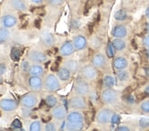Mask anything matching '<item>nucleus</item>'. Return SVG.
Masks as SVG:
<instances>
[{"mask_svg": "<svg viewBox=\"0 0 149 131\" xmlns=\"http://www.w3.org/2000/svg\"><path fill=\"white\" fill-rule=\"evenodd\" d=\"M101 98L102 102L107 105H113L117 102L118 94L115 90L111 88H107L102 91L101 94Z\"/></svg>", "mask_w": 149, "mask_h": 131, "instance_id": "obj_3", "label": "nucleus"}, {"mask_svg": "<svg viewBox=\"0 0 149 131\" xmlns=\"http://www.w3.org/2000/svg\"><path fill=\"white\" fill-rule=\"evenodd\" d=\"M146 32L148 33V35H149V22L146 24Z\"/></svg>", "mask_w": 149, "mask_h": 131, "instance_id": "obj_53", "label": "nucleus"}, {"mask_svg": "<svg viewBox=\"0 0 149 131\" xmlns=\"http://www.w3.org/2000/svg\"><path fill=\"white\" fill-rule=\"evenodd\" d=\"M139 127L142 129H146L149 128V119L148 117H142L139 120Z\"/></svg>", "mask_w": 149, "mask_h": 131, "instance_id": "obj_34", "label": "nucleus"}, {"mask_svg": "<svg viewBox=\"0 0 149 131\" xmlns=\"http://www.w3.org/2000/svg\"><path fill=\"white\" fill-rule=\"evenodd\" d=\"M43 87L47 91H49V92H54V91L59 90L61 88V83L59 80V77H57L52 74L48 75L44 79Z\"/></svg>", "mask_w": 149, "mask_h": 131, "instance_id": "obj_1", "label": "nucleus"}, {"mask_svg": "<svg viewBox=\"0 0 149 131\" xmlns=\"http://www.w3.org/2000/svg\"><path fill=\"white\" fill-rule=\"evenodd\" d=\"M103 85H104V87L106 88H113L114 85H115V79L114 77L110 76V75H106L104 77H103Z\"/></svg>", "mask_w": 149, "mask_h": 131, "instance_id": "obj_28", "label": "nucleus"}, {"mask_svg": "<svg viewBox=\"0 0 149 131\" xmlns=\"http://www.w3.org/2000/svg\"><path fill=\"white\" fill-rule=\"evenodd\" d=\"M120 121H121V117H120V115L113 113V116H112V117H111V123L113 124V125H117V124L120 123Z\"/></svg>", "mask_w": 149, "mask_h": 131, "instance_id": "obj_37", "label": "nucleus"}, {"mask_svg": "<svg viewBox=\"0 0 149 131\" xmlns=\"http://www.w3.org/2000/svg\"><path fill=\"white\" fill-rule=\"evenodd\" d=\"M29 68H30V66H29V62H28V61H24V62L22 63V69H23L24 71H26V72H29Z\"/></svg>", "mask_w": 149, "mask_h": 131, "instance_id": "obj_43", "label": "nucleus"}, {"mask_svg": "<svg viewBox=\"0 0 149 131\" xmlns=\"http://www.w3.org/2000/svg\"><path fill=\"white\" fill-rule=\"evenodd\" d=\"M127 18V13L124 9H120L115 12L114 14V19L117 21H125Z\"/></svg>", "mask_w": 149, "mask_h": 131, "instance_id": "obj_29", "label": "nucleus"}, {"mask_svg": "<svg viewBox=\"0 0 149 131\" xmlns=\"http://www.w3.org/2000/svg\"><path fill=\"white\" fill-rule=\"evenodd\" d=\"M113 114V112L112 111V109H110L108 108H104L101 109L96 117L97 122L101 124V125H106L109 122H111V117Z\"/></svg>", "mask_w": 149, "mask_h": 131, "instance_id": "obj_6", "label": "nucleus"}, {"mask_svg": "<svg viewBox=\"0 0 149 131\" xmlns=\"http://www.w3.org/2000/svg\"><path fill=\"white\" fill-rule=\"evenodd\" d=\"M69 105L72 108L74 109H85L87 108V103L84 97L77 95L72 97L69 101Z\"/></svg>", "mask_w": 149, "mask_h": 131, "instance_id": "obj_7", "label": "nucleus"}, {"mask_svg": "<svg viewBox=\"0 0 149 131\" xmlns=\"http://www.w3.org/2000/svg\"><path fill=\"white\" fill-rule=\"evenodd\" d=\"M31 2H33L34 4H40L43 2V0H31Z\"/></svg>", "mask_w": 149, "mask_h": 131, "instance_id": "obj_50", "label": "nucleus"}, {"mask_svg": "<svg viewBox=\"0 0 149 131\" xmlns=\"http://www.w3.org/2000/svg\"><path fill=\"white\" fill-rule=\"evenodd\" d=\"M64 1L65 0H47L48 4L51 6H60L64 3Z\"/></svg>", "mask_w": 149, "mask_h": 131, "instance_id": "obj_36", "label": "nucleus"}, {"mask_svg": "<svg viewBox=\"0 0 149 131\" xmlns=\"http://www.w3.org/2000/svg\"><path fill=\"white\" fill-rule=\"evenodd\" d=\"M6 65L3 64V63H0V76H2L6 73Z\"/></svg>", "mask_w": 149, "mask_h": 131, "instance_id": "obj_44", "label": "nucleus"}, {"mask_svg": "<svg viewBox=\"0 0 149 131\" xmlns=\"http://www.w3.org/2000/svg\"><path fill=\"white\" fill-rule=\"evenodd\" d=\"M94 4V0H88L85 4V10H84V14H87L88 11L93 8Z\"/></svg>", "mask_w": 149, "mask_h": 131, "instance_id": "obj_40", "label": "nucleus"}, {"mask_svg": "<svg viewBox=\"0 0 149 131\" xmlns=\"http://www.w3.org/2000/svg\"><path fill=\"white\" fill-rule=\"evenodd\" d=\"M106 55L109 58H113L115 55V48H113V43L109 42L106 47Z\"/></svg>", "mask_w": 149, "mask_h": 131, "instance_id": "obj_32", "label": "nucleus"}, {"mask_svg": "<svg viewBox=\"0 0 149 131\" xmlns=\"http://www.w3.org/2000/svg\"><path fill=\"white\" fill-rule=\"evenodd\" d=\"M44 129L46 131H55V130H57V127L54 123L49 122V123H47L46 125H45Z\"/></svg>", "mask_w": 149, "mask_h": 131, "instance_id": "obj_38", "label": "nucleus"}, {"mask_svg": "<svg viewBox=\"0 0 149 131\" xmlns=\"http://www.w3.org/2000/svg\"><path fill=\"white\" fill-rule=\"evenodd\" d=\"M143 44H144V46H146V48H149V35L144 37V39H143Z\"/></svg>", "mask_w": 149, "mask_h": 131, "instance_id": "obj_46", "label": "nucleus"}, {"mask_svg": "<svg viewBox=\"0 0 149 131\" xmlns=\"http://www.w3.org/2000/svg\"><path fill=\"white\" fill-rule=\"evenodd\" d=\"M29 73L30 76H37V77H41L44 74V68L40 64H35L30 66V68L29 70Z\"/></svg>", "mask_w": 149, "mask_h": 131, "instance_id": "obj_20", "label": "nucleus"}, {"mask_svg": "<svg viewBox=\"0 0 149 131\" xmlns=\"http://www.w3.org/2000/svg\"><path fill=\"white\" fill-rule=\"evenodd\" d=\"M74 90L77 95L86 97L91 92V87L84 78H77L74 83Z\"/></svg>", "mask_w": 149, "mask_h": 131, "instance_id": "obj_2", "label": "nucleus"}, {"mask_svg": "<svg viewBox=\"0 0 149 131\" xmlns=\"http://www.w3.org/2000/svg\"><path fill=\"white\" fill-rule=\"evenodd\" d=\"M22 128V123L19 119H15L12 122V128L14 129H20Z\"/></svg>", "mask_w": 149, "mask_h": 131, "instance_id": "obj_39", "label": "nucleus"}, {"mask_svg": "<svg viewBox=\"0 0 149 131\" xmlns=\"http://www.w3.org/2000/svg\"><path fill=\"white\" fill-rule=\"evenodd\" d=\"M29 130L30 131H40L41 130V123L38 120H35L33 122H31L29 126Z\"/></svg>", "mask_w": 149, "mask_h": 131, "instance_id": "obj_33", "label": "nucleus"}, {"mask_svg": "<svg viewBox=\"0 0 149 131\" xmlns=\"http://www.w3.org/2000/svg\"><path fill=\"white\" fill-rule=\"evenodd\" d=\"M113 66L116 70H123V69H125L128 67V61L124 57H118L114 58V60L113 62Z\"/></svg>", "mask_w": 149, "mask_h": 131, "instance_id": "obj_18", "label": "nucleus"}, {"mask_svg": "<svg viewBox=\"0 0 149 131\" xmlns=\"http://www.w3.org/2000/svg\"><path fill=\"white\" fill-rule=\"evenodd\" d=\"M81 77L88 81H93L97 77V70L96 68L93 65H86L81 69Z\"/></svg>", "mask_w": 149, "mask_h": 131, "instance_id": "obj_4", "label": "nucleus"}, {"mask_svg": "<svg viewBox=\"0 0 149 131\" xmlns=\"http://www.w3.org/2000/svg\"><path fill=\"white\" fill-rule=\"evenodd\" d=\"M66 119L68 122H83L84 117L80 111H72L67 115Z\"/></svg>", "mask_w": 149, "mask_h": 131, "instance_id": "obj_19", "label": "nucleus"}, {"mask_svg": "<svg viewBox=\"0 0 149 131\" xmlns=\"http://www.w3.org/2000/svg\"><path fill=\"white\" fill-rule=\"evenodd\" d=\"M125 100L128 104H134L135 102V99L133 95L131 94H128V95H125Z\"/></svg>", "mask_w": 149, "mask_h": 131, "instance_id": "obj_41", "label": "nucleus"}, {"mask_svg": "<svg viewBox=\"0 0 149 131\" xmlns=\"http://www.w3.org/2000/svg\"><path fill=\"white\" fill-rule=\"evenodd\" d=\"M100 19H101L100 14H99V13H96V14H95V17H94V21H95V22H98V21H100Z\"/></svg>", "mask_w": 149, "mask_h": 131, "instance_id": "obj_48", "label": "nucleus"}, {"mask_svg": "<svg viewBox=\"0 0 149 131\" xmlns=\"http://www.w3.org/2000/svg\"><path fill=\"white\" fill-rule=\"evenodd\" d=\"M31 11H32V12H34V13H36V14H38V15H41V16H43V15L45 14L44 9L40 8H36L35 9H31Z\"/></svg>", "mask_w": 149, "mask_h": 131, "instance_id": "obj_42", "label": "nucleus"}, {"mask_svg": "<svg viewBox=\"0 0 149 131\" xmlns=\"http://www.w3.org/2000/svg\"><path fill=\"white\" fill-rule=\"evenodd\" d=\"M83 122H68L66 123V128L70 131H78L83 128Z\"/></svg>", "mask_w": 149, "mask_h": 131, "instance_id": "obj_25", "label": "nucleus"}, {"mask_svg": "<svg viewBox=\"0 0 149 131\" xmlns=\"http://www.w3.org/2000/svg\"><path fill=\"white\" fill-rule=\"evenodd\" d=\"M127 35V28L124 25H116L112 29V36L115 38H123Z\"/></svg>", "mask_w": 149, "mask_h": 131, "instance_id": "obj_15", "label": "nucleus"}, {"mask_svg": "<svg viewBox=\"0 0 149 131\" xmlns=\"http://www.w3.org/2000/svg\"><path fill=\"white\" fill-rule=\"evenodd\" d=\"M10 5L17 11H25L27 9V5L24 0H10Z\"/></svg>", "mask_w": 149, "mask_h": 131, "instance_id": "obj_23", "label": "nucleus"}, {"mask_svg": "<svg viewBox=\"0 0 149 131\" xmlns=\"http://www.w3.org/2000/svg\"><path fill=\"white\" fill-rule=\"evenodd\" d=\"M2 82H3V80H2V77H1V76H0V84H2Z\"/></svg>", "mask_w": 149, "mask_h": 131, "instance_id": "obj_56", "label": "nucleus"}, {"mask_svg": "<svg viewBox=\"0 0 149 131\" xmlns=\"http://www.w3.org/2000/svg\"><path fill=\"white\" fill-rule=\"evenodd\" d=\"M21 54H22V51L20 49L17 48H12V50H11L10 57L12 58V60L18 61L19 58H20V57H21Z\"/></svg>", "mask_w": 149, "mask_h": 131, "instance_id": "obj_31", "label": "nucleus"}, {"mask_svg": "<svg viewBox=\"0 0 149 131\" xmlns=\"http://www.w3.org/2000/svg\"><path fill=\"white\" fill-rule=\"evenodd\" d=\"M144 92H145L146 96L149 97V86H146V87L145 88V90H144Z\"/></svg>", "mask_w": 149, "mask_h": 131, "instance_id": "obj_49", "label": "nucleus"}, {"mask_svg": "<svg viewBox=\"0 0 149 131\" xmlns=\"http://www.w3.org/2000/svg\"><path fill=\"white\" fill-rule=\"evenodd\" d=\"M28 57L30 61L36 64H41L47 60V56L43 52L38 50H31L29 52Z\"/></svg>", "mask_w": 149, "mask_h": 131, "instance_id": "obj_8", "label": "nucleus"}, {"mask_svg": "<svg viewBox=\"0 0 149 131\" xmlns=\"http://www.w3.org/2000/svg\"><path fill=\"white\" fill-rule=\"evenodd\" d=\"M132 43H133V46H134V48H137V46L135 45V41H134V40H133V41H132Z\"/></svg>", "mask_w": 149, "mask_h": 131, "instance_id": "obj_54", "label": "nucleus"}, {"mask_svg": "<svg viewBox=\"0 0 149 131\" xmlns=\"http://www.w3.org/2000/svg\"><path fill=\"white\" fill-rule=\"evenodd\" d=\"M45 103L49 108H53L58 105V98L53 95H49L45 98Z\"/></svg>", "mask_w": 149, "mask_h": 131, "instance_id": "obj_27", "label": "nucleus"}, {"mask_svg": "<svg viewBox=\"0 0 149 131\" xmlns=\"http://www.w3.org/2000/svg\"><path fill=\"white\" fill-rule=\"evenodd\" d=\"M112 43L115 50H117V51H122L126 48V43L125 40H123L122 38H114L112 41Z\"/></svg>", "mask_w": 149, "mask_h": 131, "instance_id": "obj_24", "label": "nucleus"}, {"mask_svg": "<svg viewBox=\"0 0 149 131\" xmlns=\"http://www.w3.org/2000/svg\"><path fill=\"white\" fill-rule=\"evenodd\" d=\"M38 102V98L37 95H35L33 93L26 94L21 97V99H20L21 106L26 108H35L37 106Z\"/></svg>", "mask_w": 149, "mask_h": 131, "instance_id": "obj_5", "label": "nucleus"}, {"mask_svg": "<svg viewBox=\"0 0 149 131\" xmlns=\"http://www.w3.org/2000/svg\"><path fill=\"white\" fill-rule=\"evenodd\" d=\"M64 67H65L67 69L70 70V72L72 74L76 73V71L78 70V68H79V63L78 61L74 60V59H68L64 62Z\"/></svg>", "mask_w": 149, "mask_h": 131, "instance_id": "obj_22", "label": "nucleus"}, {"mask_svg": "<svg viewBox=\"0 0 149 131\" xmlns=\"http://www.w3.org/2000/svg\"><path fill=\"white\" fill-rule=\"evenodd\" d=\"M51 115L57 120H64L68 114L65 107L62 105H56L51 109Z\"/></svg>", "mask_w": 149, "mask_h": 131, "instance_id": "obj_9", "label": "nucleus"}, {"mask_svg": "<svg viewBox=\"0 0 149 131\" xmlns=\"http://www.w3.org/2000/svg\"><path fill=\"white\" fill-rule=\"evenodd\" d=\"M1 23L3 25L4 28H11L13 27H15L17 23V19L16 17L12 16V15H6L2 17L1 19Z\"/></svg>", "mask_w": 149, "mask_h": 131, "instance_id": "obj_17", "label": "nucleus"}, {"mask_svg": "<svg viewBox=\"0 0 149 131\" xmlns=\"http://www.w3.org/2000/svg\"><path fill=\"white\" fill-rule=\"evenodd\" d=\"M72 43H73V46L75 48V50H77V51H81L87 47V39L82 35L75 36L73 37Z\"/></svg>", "mask_w": 149, "mask_h": 131, "instance_id": "obj_13", "label": "nucleus"}, {"mask_svg": "<svg viewBox=\"0 0 149 131\" xmlns=\"http://www.w3.org/2000/svg\"><path fill=\"white\" fill-rule=\"evenodd\" d=\"M92 63H93V66H94L96 68L102 69V68H104L106 66V58L102 53H97L93 56Z\"/></svg>", "mask_w": 149, "mask_h": 131, "instance_id": "obj_14", "label": "nucleus"}, {"mask_svg": "<svg viewBox=\"0 0 149 131\" xmlns=\"http://www.w3.org/2000/svg\"><path fill=\"white\" fill-rule=\"evenodd\" d=\"M34 25H35V27L38 28V29H40V26H41V20L40 18H37L35 22H34Z\"/></svg>", "mask_w": 149, "mask_h": 131, "instance_id": "obj_47", "label": "nucleus"}, {"mask_svg": "<svg viewBox=\"0 0 149 131\" xmlns=\"http://www.w3.org/2000/svg\"><path fill=\"white\" fill-rule=\"evenodd\" d=\"M43 82L40 77L31 76L29 78V87L33 91H40L43 88Z\"/></svg>", "mask_w": 149, "mask_h": 131, "instance_id": "obj_11", "label": "nucleus"}, {"mask_svg": "<svg viewBox=\"0 0 149 131\" xmlns=\"http://www.w3.org/2000/svg\"><path fill=\"white\" fill-rule=\"evenodd\" d=\"M145 72H146V75L149 77V67H147V68H145Z\"/></svg>", "mask_w": 149, "mask_h": 131, "instance_id": "obj_51", "label": "nucleus"}, {"mask_svg": "<svg viewBox=\"0 0 149 131\" xmlns=\"http://www.w3.org/2000/svg\"><path fill=\"white\" fill-rule=\"evenodd\" d=\"M0 108L6 112L14 111L17 108V102L11 98H3L0 100Z\"/></svg>", "mask_w": 149, "mask_h": 131, "instance_id": "obj_10", "label": "nucleus"}, {"mask_svg": "<svg viewBox=\"0 0 149 131\" xmlns=\"http://www.w3.org/2000/svg\"><path fill=\"white\" fill-rule=\"evenodd\" d=\"M57 75H58V77H59L60 80H61V81H68L70 78L72 73H70L69 69H67L65 67H63V68H61L59 70H58Z\"/></svg>", "mask_w": 149, "mask_h": 131, "instance_id": "obj_21", "label": "nucleus"}, {"mask_svg": "<svg viewBox=\"0 0 149 131\" xmlns=\"http://www.w3.org/2000/svg\"><path fill=\"white\" fill-rule=\"evenodd\" d=\"M116 130L118 131H130V128L127 126H120L116 128Z\"/></svg>", "mask_w": 149, "mask_h": 131, "instance_id": "obj_45", "label": "nucleus"}, {"mask_svg": "<svg viewBox=\"0 0 149 131\" xmlns=\"http://www.w3.org/2000/svg\"><path fill=\"white\" fill-rule=\"evenodd\" d=\"M75 52V48L72 41H65L60 48V53L62 57H70L73 55Z\"/></svg>", "mask_w": 149, "mask_h": 131, "instance_id": "obj_12", "label": "nucleus"}, {"mask_svg": "<svg viewBox=\"0 0 149 131\" xmlns=\"http://www.w3.org/2000/svg\"><path fill=\"white\" fill-rule=\"evenodd\" d=\"M140 108L144 113L149 114V100H145L144 102H142Z\"/></svg>", "mask_w": 149, "mask_h": 131, "instance_id": "obj_35", "label": "nucleus"}, {"mask_svg": "<svg viewBox=\"0 0 149 131\" xmlns=\"http://www.w3.org/2000/svg\"><path fill=\"white\" fill-rule=\"evenodd\" d=\"M40 41H41V43H42V45L44 46V47L50 48V47H52V46L54 45L55 38H54L53 35L51 34V33L45 32L40 37Z\"/></svg>", "mask_w": 149, "mask_h": 131, "instance_id": "obj_16", "label": "nucleus"}, {"mask_svg": "<svg viewBox=\"0 0 149 131\" xmlns=\"http://www.w3.org/2000/svg\"><path fill=\"white\" fill-rule=\"evenodd\" d=\"M146 16L147 18H149V6L146 8Z\"/></svg>", "mask_w": 149, "mask_h": 131, "instance_id": "obj_52", "label": "nucleus"}, {"mask_svg": "<svg viewBox=\"0 0 149 131\" xmlns=\"http://www.w3.org/2000/svg\"><path fill=\"white\" fill-rule=\"evenodd\" d=\"M146 54H147V57H148V59H149V48L146 50Z\"/></svg>", "mask_w": 149, "mask_h": 131, "instance_id": "obj_55", "label": "nucleus"}, {"mask_svg": "<svg viewBox=\"0 0 149 131\" xmlns=\"http://www.w3.org/2000/svg\"><path fill=\"white\" fill-rule=\"evenodd\" d=\"M10 37V33L6 28H0V44H4Z\"/></svg>", "mask_w": 149, "mask_h": 131, "instance_id": "obj_26", "label": "nucleus"}, {"mask_svg": "<svg viewBox=\"0 0 149 131\" xmlns=\"http://www.w3.org/2000/svg\"><path fill=\"white\" fill-rule=\"evenodd\" d=\"M129 77H130V75H129V73L126 70H125V69L118 70V72H117V78L120 81H122V82L127 81L129 79Z\"/></svg>", "mask_w": 149, "mask_h": 131, "instance_id": "obj_30", "label": "nucleus"}]
</instances>
